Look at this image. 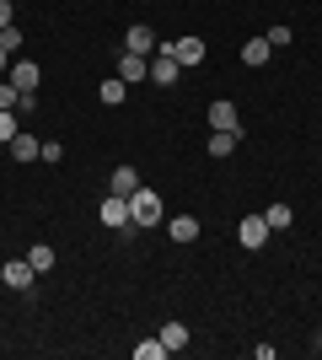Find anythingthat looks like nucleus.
Returning <instances> with one entry per match:
<instances>
[{
    "label": "nucleus",
    "mask_w": 322,
    "mask_h": 360,
    "mask_svg": "<svg viewBox=\"0 0 322 360\" xmlns=\"http://www.w3.org/2000/svg\"><path fill=\"white\" fill-rule=\"evenodd\" d=\"M0 108H11V113H16V108H22V91H16L11 81H0Z\"/></svg>",
    "instance_id": "4be33fe9"
},
{
    "label": "nucleus",
    "mask_w": 322,
    "mask_h": 360,
    "mask_svg": "<svg viewBox=\"0 0 322 360\" xmlns=\"http://www.w3.org/2000/svg\"><path fill=\"white\" fill-rule=\"evenodd\" d=\"M263 221H269V231H290L295 210H290V205H269V210H263Z\"/></svg>",
    "instance_id": "a211bd4d"
},
{
    "label": "nucleus",
    "mask_w": 322,
    "mask_h": 360,
    "mask_svg": "<svg viewBox=\"0 0 322 360\" xmlns=\"http://www.w3.org/2000/svg\"><path fill=\"white\" fill-rule=\"evenodd\" d=\"M167 49H172V60L183 65V70H188V65H204V38H194V32L177 38V44H167Z\"/></svg>",
    "instance_id": "0eeeda50"
},
{
    "label": "nucleus",
    "mask_w": 322,
    "mask_h": 360,
    "mask_svg": "<svg viewBox=\"0 0 322 360\" xmlns=\"http://www.w3.org/2000/svg\"><path fill=\"white\" fill-rule=\"evenodd\" d=\"M119 75H123V81H145V75H151V60L123 49V54H119Z\"/></svg>",
    "instance_id": "9b49d317"
},
{
    "label": "nucleus",
    "mask_w": 322,
    "mask_h": 360,
    "mask_svg": "<svg viewBox=\"0 0 322 360\" xmlns=\"http://www.w3.org/2000/svg\"><path fill=\"white\" fill-rule=\"evenodd\" d=\"M123 49H129V54H145V60H151V54H156L161 44H156V32L145 27V22H135V27L123 32Z\"/></svg>",
    "instance_id": "39448f33"
},
{
    "label": "nucleus",
    "mask_w": 322,
    "mask_h": 360,
    "mask_svg": "<svg viewBox=\"0 0 322 360\" xmlns=\"http://www.w3.org/2000/svg\"><path fill=\"white\" fill-rule=\"evenodd\" d=\"M97 97H102L107 108H119L123 97H129V81H123V75H113V81H102V86H97Z\"/></svg>",
    "instance_id": "dca6fc26"
},
{
    "label": "nucleus",
    "mask_w": 322,
    "mask_h": 360,
    "mask_svg": "<svg viewBox=\"0 0 322 360\" xmlns=\"http://www.w3.org/2000/svg\"><path fill=\"white\" fill-rule=\"evenodd\" d=\"M6 70H11V54H6V49H0V81H6Z\"/></svg>",
    "instance_id": "bb28decb"
},
{
    "label": "nucleus",
    "mask_w": 322,
    "mask_h": 360,
    "mask_svg": "<svg viewBox=\"0 0 322 360\" xmlns=\"http://www.w3.org/2000/svg\"><path fill=\"white\" fill-rule=\"evenodd\" d=\"M210 129H231V135H242V119H236V103H210Z\"/></svg>",
    "instance_id": "6e6552de"
},
{
    "label": "nucleus",
    "mask_w": 322,
    "mask_h": 360,
    "mask_svg": "<svg viewBox=\"0 0 322 360\" xmlns=\"http://www.w3.org/2000/svg\"><path fill=\"white\" fill-rule=\"evenodd\" d=\"M161 345H167V355L188 349V323H161Z\"/></svg>",
    "instance_id": "4468645a"
},
{
    "label": "nucleus",
    "mask_w": 322,
    "mask_h": 360,
    "mask_svg": "<svg viewBox=\"0 0 322 360\" xmlns=\"http://www.w3.org/2000/svg\"><path fill=\"white\" fill-rule=\"evenodd\" d=\"M269 49H290V27H269Z\"/></svg>",
    "instance_id": "b1692460"
},
{
    "label": "nucleus",
    "mask_w": 322,
    "mask_h": 360,
    "mask_svg": "<svg viewBox=\"0 0 322 360\" xmlns=\"http://www.w3.org/2000/svg\"><path fill=\"white\" fill-rule=\"evenodd\" d=\"M54 258H60V253H54V248H48V242H32V253H27V264H32V269H38V274H48V269H54Z\"/></svg>",
    "instance_id": "f3484780"
},
{
    "label": "nucleus",
    "mask_w": 322,
    "mask_h": 360,
    "mask_svg": "<svg viewBox=\"0 0 322 360\" xmlns=\"http://www.w3.org/2000/svg\"><path fill=\"white\" fill-rule=\"evenodd\" d=\"M6 27H16V22H11V0H0V32H6Z\"/></svg>",
    "instance_id": "a878e982"
},
{
    "label": "nucleus",
    "mask_w": 322,
    "mask_h": 360,
    "mask_svg": "<svg viewBox=\"0 0 322 360\" xmlns=\"http://www.w3.org/2000/svg\"><path fill=\"white\" fill-rule=\"evenodd\" d=\"M167 355V345L161 339H145V345H135V360H161Z\"/></svg>",
    "instance_id": "412c9836"
},
{
    "label": "nucleus",
    "mask_w": 322,
    "mask_h": 360,
    "mask_svg": "<svg viewBox=\"0 0 322 360\" xmlns=\"http://www.w3.org/2000/svg\"><path fill=\"white\" fill-rule=\"evenodd\" d=\"M38 156H43V162H60L65 146H60V140H43V150H38Z\"/></svg>",
    "instance_id": "393cba45"
},
{
    "label": "nucleus",
    "mask_w": 322,
    "mask_h": 360,
    "mask_svg": "<svg viewBox=\"0 0 322 360\" xmlns=\"http://www.w3.org/2000/svg\"><path fill=\"white\" fill-rule=\"evenodd\" d=\"M177 75H183V65L172 60V49L161 44V49H156V60H151V81H156V86H177Z\"/></svg>",
    "instance_id": "20e7f679"
},
{
    "label": "nucleus",
    "mask_w": 322,
    "mask_h": 360,
    "mask_svg": "<svg viewBox=\"0 0 322 360\" xmlns=\"http://www.w3.org/2000/svg\"><path fill=\"white\" fill-rule=\"evenodd\" d=\"M317 345H322V333H317Z\"/></svg>",
    "instance_id": "cd10ccee"
},
{
    "label": "nucleus",
    "mask_w": 322,
    "mask_h": 360,
    "mask_svg": "<svg viewBox=\"0 0 322 360\" xmlns=\"http://www.w3.org/2000/svg\"><path fill=\"white\" fill-rule=\"evenodd\" d=\"M97 221H102V226H113V231H119V226H129V199L107 194V199H102V210H97Z\"/></svg>",
    "instance_id": "1a4fd4ad"
},
{
    "label": "nucleus",
    "mask_w": 322,
    "mask_h": 360,
    "mask_svg": "<svg viewBox=\"0 0 322 360\" xmlns=\"http://www.w3.org/2000/svg\"><path fill=\"white\" fill-rule=\"evenodd\" d=\"M16 135H22V124H16V113H11V108H0V146H11Z\"/></svg>",
    "instance_id": "aec40b11"
},
{
    "label": "nucleus",
    "mask_w": 322,
    "mask_h": 360,
    "mask_svg": "<svg viewBox=\"0 0 322 360\" xmlns=\"http://www.w3.org/2000/svg\"><path fill=\"white\" fill-rule=\"evenodd\" d=\"M236 140H242V135H231V129H215V135L204 140V150H210L215 162H220V156H231V150H236Z\"/></svg>",
    "instance_id": "2eb2a0df"
},
{
    "label": "nucleus",
    "mask_w": 322,
    "mask_h": 360,
    "mask_svg": "<svg viewBox=\"0 0 322 360\" xmlns=\"http://www.w3.org/2000/svg\"><path fill=\"white\" fill-rule=\"evenodd\" d=\"M0 49H6V54L16 60V49H22V32H16V27H6V32H0Z\"/></svg>",
    "instance_id": "5701e85b"
},
{
    "label": "nucleus",
    "mask_w": 322,
    "mask_h": 360,
    "mask_svg": "<svg viewBox=\"0 0 322 360\" xmlns=\"http://www.w3.org/2000/svg\"><path fill=\"white\" fill-rule=\"evenodd\" d=\"M0 345H6V339H0Z\"/></svg>",
    "instance_id": "c85d7f7f"
},
{
    "label": "nucleus",
    "mask_w": 322,
    "mask_h": 360,
    "mask_svg": "<svg viewBox=\"0 0 322 360\" xmlns=\"http://www.w3.org/2000/svg\"><path fill=\"white\" fill-rule=\"evenodd\" d=\"M32 274H38V269H32L27 258H11V264L0 269V285H6V290H27V285H32Z\"/></svg>",
    "instance_id": "423d86ee"
},
{
    "label": "nucleus",
    "mask_w": 322,
    "mask_h": 360,
    "mask_svg": "<svg viewBox=\"0 0 322 360\" xmlns=\"http://www.w3.org/2000/svg\"><path fill=\"white\" fill-rule=\"evenodd\" d=\"M6 150H11L16 162H32V156H38V150H43V146H38V140H32V135H27V129H22V135H16V140H11V146H6Z\"/></svg>",
    "instance_id": "6ab92c4d"
},
{
    "label": "nucleus",
    "mask_w": 322,
    "mask_h": 360,
    "mask_svg": "<svg viewBox=\"0 0 322 360\" xmlns=\"http://www.w3.org/2000/svg\"><path fill=\"white\" fill-rule=\"evenodd\" d=\"M269 237H274V231H269V221H263V215H247V221L236 226V242H242L247 253H258V248H263Z\"/></svg>",
    "instance_id": "7ed1b4c3"
},
{
    "label": "nucleus",
    "mask_w": 322,
    "mask_h": 360,
    "mask_svg": "<svg viewBox=\"0 0 322 360\" xmlns=\"http://www.w3.org/2000/svg\"><path fill=\"white\" fill-rule=\"evenodd\" d=\"M269 54H274V49H269V38H247V44H242V65H247V70L269 65Z\"/></svg>",
    "instance_id": "ddd939ff"
},
{
    "label": "nucleus",
    "mask_w": 322,
    "mask_h": 360,
    "mask_svg": "<svg viewBox=\"0 0 322 360\" xmlns=\"http://www.w3.org/2000/svg\"><path fill=\"white\" fill-rule=\"evenodd\" d=\"M167 237L177 242V248H188V242L199 237V221H194V215H172V221H167Z\"/></svg>",
    "instance_id": "9d476101"
},
{
    "label": "nucleus",
    "mask_w": 322,
    "mask_h": 360,
    "mask_svg": "<svg viewBox=\"0 0 322 360\" xmlns=\"http://www.w3.org/2000/svg\"><path fill=\"white\" fill-rule=\"evenodd\" d=\"M135 188H140V172H135V167H119V172L107 178V194H119V199H129Z\"/></svg>",
    "instance_id": "f8f14e48"
},
{
    "label": "nucleus",
    "mask_w": 322,
    "mask_h": 360,
    "mask_svg": "<svg viewBox=\"0 0 322 360\" xmlns=\"http://www.w3.org/2000/svg\"><path fill=\"white\" fill-rule=\"evenodd\" d=\"M129 221H135V226H161V194L140 183L135 194H129Z\"/></svg>",
    "instance_id": "f257e3e1"
},
{
    "label": "nucleus",
    "mask_w": 322,
    "mask_h": 360,
    "mask_svg": "<svg viewBox=\"0 0 322 360\" xmlns=\"http://www.w3.org/2000/svg\"><path fill=\"white\" fill-rule=\"evenodd\" d=\"M6 81H11L22 97H38V81H43V70L32 60H11V70H6Z\"/></svg>",
    "instance_id": "f03ea898"
}]
</instances>
